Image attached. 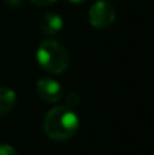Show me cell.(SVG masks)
I'll return each mask as SVG.
<instances>
[{"label":"cell","instance_id":"obj_1","mask_svg":"<svg viewBox=\"0 0 154 155\" xmlns=\"http://www.w3.org/2000/svg\"><path fill=\"white\" fill-rule=\"evenodd\" d=\"M42 129L49 139L67 142L79 129V117L70 106H55L44 117Z\"/></svg>","mask_w":154,"mask_h":155},{"label":"cell","instance_id":"obj_2","mask_svg":"<svg viewBox=\"0 0 154 155\" xmlns=\"http://www.w3.org/2000/svg\"><path fill=\"white\" fill-rule=\"evenodd\" d=\"M35 59L41 68L53 75L63 74L70 64L68 51L56 40L42 41L35 51Z\"/></svg>","mask_w":154,"mask_h":155},{"label":"cell","instance_id":"obj_3","mask_svg":"<svg viewBox=\"0 0 154 155\" xmlns=\"http://www.w3.org/2000/svg\"><path fill=\"white\" fill-rule=\"evenodd\" d=\"M116 19L113 5L106 0H97L89 10V22L95 29H108Z\"/></svg>","mask_w":154,"mask_h":155},{"label":"cell","instance_id":"obj_4","mask_svg":"<svg viewBox=\"0 0 154 155\" xmlns=\"http://www.w3.org/2000/svg\"><path fill=\"white\" fill-rule=\"evenodd\" d=\"M35 93L42 101L48 104H56L63 98V87L57 80L52 78H41L35 83Z\"/></svg>","mask_w":154,"mask_h":155},{"label":"cell","instance_id":"obj_5","mask_svg":"<svg viewBox=\"0 0 154 155\" xmlns=\"http://www.w3.org/2000/svg\"><path fill=\"white\" fill-rule=\"evenodd\" d=\"M64 27V22H63V18L56 12H46L45 15H42L40 22V29L44 34L46 35H56L59 34L60 31Z\"/></svg>","mask_w":154,"mask_h":155},{"label":"cell","instance_id":"obj_6","mask_svg":"<svg viewBox=\"0 0 154 155\" xmlns=\"http://www.w3.org/2000/svg\"><path fill=\"white\" fill-rule=\"evenodd\" d=\"M16 104V94L12 88L0 87V117L10 114Z\"/></svg>","mask_w":154,"mask_h":155},{"label":"cell","instance_id":"obj_7","mask_svg":"<svg viewBox=\"0 0 154 155\" xmlns=\"http://www.w3.org/2000/svg\"><path fill=\"white\" fill-rule=\"evenodd\" d=\"M0 155H18V151L8 143H0Z\"/></svg>","mask_w":154,"mask_h":155},{"label":"cell","instance_id":"obj_8","mask_svg":"<svg viewBox=\"0 0 154 155\" xmlns=\"http://www.w3.org/2000/svg\"><path fill=\"white\" fill-rule=\"evenodd\" d=\"M32 4L40 5V7H48V5H52L57 2V0H29Z\"/></svg>","mask_w":154,"mask_h":155},{"label":"cell","instance_id":"obj_9","mask_svg":"<svg viewBox=\"0 0 154 155\" xmlns=\"http://www.w3.org/2000/svg\"><path fill=\"white\" fill-rule=\"evenodd\" d=\"M11 5H19L21 4V0H7Z\"/></svg>","mask_w":154,"mask_h":155},{"label":"cell","instance_id":"obj_10","mask_svg":"<svg viewBox=\"0 0 154 155\" xmlns=\"http://www.w3.org/2000/svg\"><path fill=\"white\" fill-rule=\"evenodd\" d=\"M68 2L74 3V4H82V3H85L86 0H68Z\"/></svg>","mask_w":154,"mask_h":155}]
</instances>
